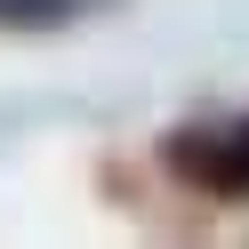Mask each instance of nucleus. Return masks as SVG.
I'll use <instances>...</instances> for the list:
<instances>
[{"label": "nucleus", "mask_w": 249, "mask_h": 249, "mask_svg": "<svg viewBox=\"0 0 249 249\" xmlns=\"http://www.w3.org/2000/svg\"><path fill=\"white\" fill-rule=\"evenodd\" d=\"M97 0H0V33H65Z\"/></svg>", "instance_id": "obj_2"}, {"label": "nucleus", "mask_w": 249, "mask_h": 249, "mask_svg": "<svg viewBox=\"0 0 249 249\" xmlns=\"http://www.w3.org/2000/svg\"><path fill=\"white\" fill-rule=\"evenodd\" d=\"M161 169L209 201H249V113L217 121H177L161 137Z\"/></svg>", "instance_id": "obj_1"}]
</instances>
